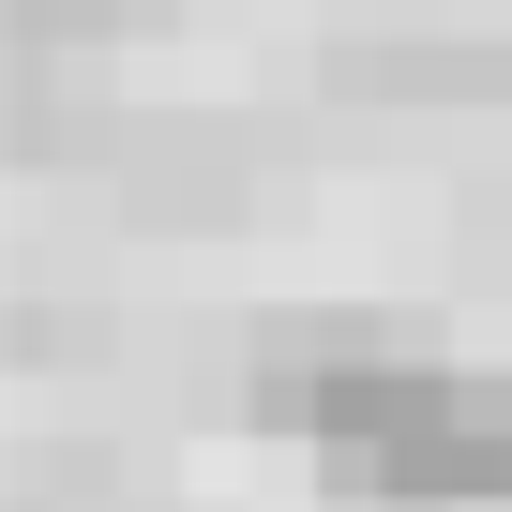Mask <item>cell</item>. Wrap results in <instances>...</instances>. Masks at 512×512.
<instances>
[{
    "label": "cell",
    "instance_id": "obj_1",
    "mask_svg": "<svg viewBox=\"0 0 512 512\" xmlns=\"http://www.w3.org/2000/svg\"><path fill=\"white\" fill-rule=\"evenodd\" d=\"M256 422H287L347 497H392V512H452V497L512 482V392L467 377V362H407V347L256 377Z\"/></svg>",
    "mask_w": 512,
    "mask_h": 512
}]
</instances>
